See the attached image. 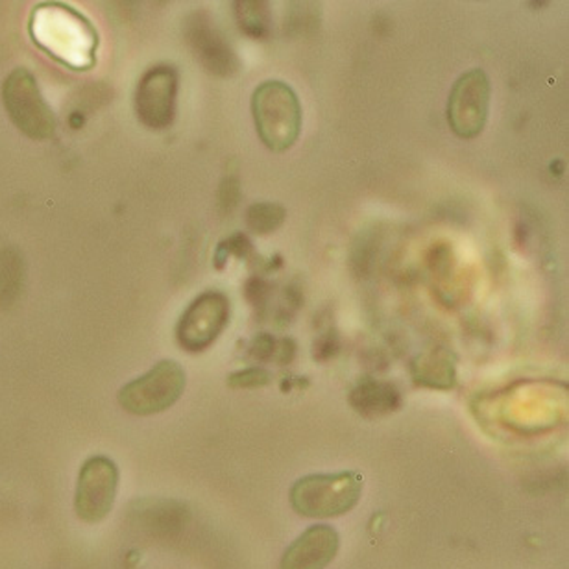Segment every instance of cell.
<instances>
[{
  "instance_id": "6",
  "label": "cell",
  "mask_w": 569,
  "mask_h": 569,
  "mask_svg": "<svg viewBox=\"0 0 569 569\" xmlns=\"http://www.w3.org/2000/svg\"><path fill=\"white\" fill-rule=\"evenodd\" d=\"M492 83L482 69H471L453 83L448 99V124L460 139H476L487 128Z\"/></svg>"
},
{
  "instance_id": "7",
  "label": "cell",
  "mask_w": 569,
  "mask_h": 569,
  "mask_svg": "<svg viewBox=\"0 0 569 569\" xmlns=\"http://www.w3.org/2000/svg\"><path fill=\"white\" fill-rule=\"evenodd\" d=\"M119 492V468L104 455L89 457L80 468L74 512L83 523L94 526L104 521L113 510Z\"/></svg>"
},
{
  "instance_id": "1",
  "label": "cell",
  "mask_w": 569,
  "mask_h": 569,
  "mask_svg": "<svg viewBox=\"0 0 569 569\" xmlns=\"http://www.w3.org/2000/svg\"><path fill=\"white\" fill-rule=\"evenodd\" d=\"M33 43L72 71H88L97 61L99 33L80 11L60 2L39 4L30 16Z\"/></svg>"
},
{
  "instance_id": "12",
  "label": "cell",
  "mask_w": 569,
  "mask_h": 569,
  "mask_svg": "<svg viewBox=\"0 0 569 569\" xmlns=\"http://www.w3.org/2000/svg\"><path fill=\"white\" fill-rule=\"evenodd\" d=\"M351 409L359 412L362 418L387 417L390 412L398 411L401 406L400 390L395 385L385 383L379 379L362 378L353 385L348 396Z\"/></svg>"
},
{
  "instance_id": "4",
  "label": "cell",
  "mask_w": 569,
  "mask_h": 569,
  "mask_svg": "<svg viewBox=\"0 0 569 569\" xmlns=\"http://www.w3.org/2000/svg\"><path fill=\"white\" fill-rule=\"evenodd\" d=\"M2 104L19 132L33 141L54 138L56 117L28 69H13L2 83Z\"/></svg>"
},
{
  "instance_id": "20",
  "label": "cell",
  "mask_w": 569,
  "mask_h": 569,
  "mask_svg": "<svg viewBox=\"0 0 569 569\" xmlns=\"http://www.w3.org/2000/svg\"><path fill=\"white\" fill-rule=\"evenodd\" d=\"M339 353V337L335 329H329L326 333L318 335V339L312 345V357L317 362H326L333 359Z\"/></svg>"
},
{
  "instance_id": "24",
  "label": "cell",
  "mask_w": 569,
  "mask_h": 569,
  "mask_svg": "<svg viewBox=\"0 0 569 569\" xmlns=\"http://www.w3.org/2000/svg\"><path fill=\"white\" fill-rule=\"evenodd\" d=\"M296 357V342L292 339H280L276 342V351L274 357H272V361L278 362V365H289V362L295 361Z\"/></svg>"
},
{
  "instance_id": "3",
  "label": "cell",
  "mask_w": 569,
  "mask_h": 569,
  "mask_svg": "<svg viewBox=\"0 0 569 569\" xmlns=\"http://www.w3.org/2000/svg\"><path fill=\"white\" fill-rule=\"evenodd\" d=\"M252 117L264 147L287 152L300 138L303 113L300 99L289 83L267 80L252 94Z\"/></svg>"
},
{
  "instance_id": "16",
  "label": "cell",
  "mask_w": 569,
  "mask_h": 569,
  "mask_svg": "<svg viewBox=\"0 0 569 569\" xmlns=\"http://www.w3.org/2000/svg\"><path fill=\"white\" fill-rule=\"evenodd\" d=\"M22 287V261L13 250L0 252V306L16 300Z\"/></svg>"
},
{
  "instance_id": "10",
  "label": "cell",
  "mask_w": 569,
  "mask_h": 569,
  "mask_svg": "<svg viewBox=\"0 0 569 569\" xmlns=\"http://www.w3.org/2000/svg\"><path fill=\"white\" fill-rule=\"evenodd\" d=\"M183 33L192 54L209 74L219 78L236 77L241 69V61L224 33L214 27L213 19L206 11L191 13L183 27Z\"/></svg>"
},
{
  "instance_id": "19",
  "label": "cell",
  "mask_w": 569,
  "mask_h": 569,
  "mask_svg": "<svg viewBox=\"0 0 569 569\" xmlns=\"http://www.w3.org/2000/svg\"><path fill=\"white\" fill-rule=\"evenodd\" d=\"M270 383V373L263 368L253 367L241 370V372L231 373L228 378V385L231 389H259Z\"/></svg>"
},
{
  "instance_id": "23",
  "label": "cell",
  "mask_w": 569,
  "mask_h": 569,
  "mask_svg": "<svg viewBox=\"0 0 569 569\" xmlns=\"http://www.w3.org/2000/svg\"><path fill=\"white\" fill-rule=\"evenodd\" d=\"M269 295L270 284L261 280V278H252V280L248 281L247 287H244V296H247V300L250 301L253 307L267 306Z\"/></svg>"
},
{
  "instance_id": "13",
  "label": "cell",
  "mask_w": 569,
  "mask_h": 569,
  "mask_svg": "<svg viewBox=\"0 0 569 569\" xmlns=\"http://www.w3.org/2000/svg\"><path fill=\"white\" fill-rule=\"evenodd\" d=\"M412 379L418 387L449 390L457 385V356L442 346L420 353L411 365Z\"/></svg>"
},
{
  "instance_id": "2",
  "label": "cell",
  "mask_w": 569,
  "mask_h": 569,
  "mask_svg": "<svg viewBox=\"0 0 569 569\" xmlns=\"http://www.w3.org/2000/svg\"><path fill=\"white\" fill-rule=\"evenodd\" d=\"M362 477L356 471L312 473L300 477L290 488V507L311 520L340 518L356 509L362 496Z\"/></svg>"
},
{
  "instance_id": "17",
  "label": "cell",
  "mask_w": 569,
  "mask_h": 569,
  "mask_svg": "<svg viewBox=\"0 0 569 569\" xmlns=\"http://www.w3.org/2000/svg\"><path fill=\"white\" fill-rule=\"evenodd\" d=\"M284 17V32L287 36H309L317 32L322 21L320 6L317 2H292Z\"/></svg>"
},
{
  "instance_id": "21",
  "label": "cell",
  "mask_w": 569,
  "mask_h": 569,
  "mask_svg": "<svg viewBox=\"0 0 569 569\" xmlns=\"http://www.w3.org/2000/svg\"><path fill=\"white\" fill-rule=\"evenodd\" d=\"M241 198V187L237 178H226L219 187V206L224 213H231Z\"/></svg>"
},
{
  "instance_id": "14",
  "label": "cell",
  "mask_w": 569,
  "mask_h": 569,
  "mask_svg": "<svg viewBox=\"0 0 569 569\" xmlns=\"http://www.w3.org/2000/svg\"><path fill=\"white\" fill-rule=\"evenodd\" d=\"M237 24L241 32L256 41H267L274 30L272 21V10L267 0H242L236 2Z\"/></svg>"
},
{
  "instance_id": "5",
  "label": "cell",
  "mask_w": 569,
  "mask_h": 569,
  "mask_svg": "<svg viewBox=\"0 0 569 569\" xmlns=\"http://www.w3.org/2000/svg\"><path fill=\"white\" fill-rule=\"evenodd\" d=\"M186 370L178 362L164 359L119 390V406L136 417H152L169 411L186 392Z\"/></svg>"
},
{
  "instance_id": "11",
  "label": "cell",
  "mask_w": 569,
  "mask_h": 569,
  "mask_svg": "<svg viewBox=\"0 0 569 569\" xmlns=\"http://www.w3.org/2000/svg\"><path fill=\"white\" fill-rule=\"evenodd\" d=\"M340 549V537L331 526L317 523L301 532L281 557V569H326Z\"/></svg>"
},
{
  "instance_id": "8",
  "label": "cell",
  "mask_w": 569,
  "mask_h": 569,
  "mask_svg": "<svg viewBox=\"0 0 569 569\" xmlns=\"http://www.w3.org/2000/svg\"><path fill=\"white\" fill-rule=\"evenodd\" d=\"M230 312V300L224 292L208 290L198 296L176 326L178 345L191 353L208 350L228 326Z\"/></svg>"
},
{
  "instance_id": "9",
  "label": "cell",
  "mask_w": 569,
  "mask_h": 569,
  "mask_svg": "<svg viewBox=\"0 0 569 569\" xmlns=\"http://www.w3.org/2000/svg\"><path fill=\"white\" fill-rule=\"evenodd\" d=\"M178 71L172 66L148 69L136 89V113L142 127L161 132L172 127L178 102Z\"/></svg>"
},
{
  "instance_id": "22",
  "label": "cell",
  "mask_w": 569,
  "mask_h": 569,
  "mask_svg": "<svg viewBox=\"0 0 569 569\" xmlns=\"http://www.w3.org/2000/svg\"><path fill=\"white\" fill-rule=\"evenodd\" d=\"M276 342H278V339H274L270 333L258 335V337L252 340V346H250V356L258 362L272 361L276 351Z\"/></svg>"
},
{
  "instance_id": "15",
  "label": "cell",
  "mask_w": 569,
  "mask_h": 569,
  "mask_svg": "<svg viewBox=\"0 0 569 569\" xmlns=\"http://www.w3.org/2000/svg\"><path fill=\"white\" fill-rule=\"evenodd\" d=\"M287 219V211L278 202H256L248 208V230L256 236H272L280 230Z\"/></svg>"
},
{
  "instance_id": "18",
  "label": "cell",
  "mask_w": 569,
  "mask_h": 569,
  "mask_svg": "<svg viewBox=\"0 0 569 569\" xmlns=\"http://www.w3.org/2000/svg\"><path fill=\"white\" fill-rule=\"evenodd\" d=\"M250 253H252V242H250V239H248L244 233H236V236L230 237V239L220 242L219 248H217V253H214V267L222 270L231 256L244 259L248 258Z\"/></svg>"
}]
</instances>
